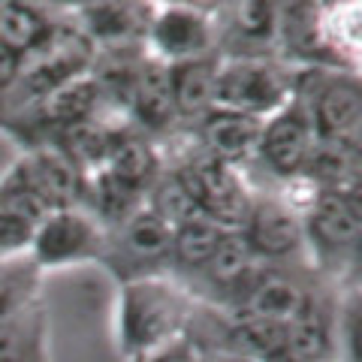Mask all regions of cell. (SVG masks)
Masks as SVG:
<instances>
[{
	"mask_svg": "<svg viewBox=\"0 0 362 362\" xmlns=\"http://www.w3.org/2000/svg\"><path fill=\"white\" fill-rule=\"evenodd\" d=\"M21 173H25L28 185L37 190V197L45 202L49 211L66 209L78 194L76 163L66 160L64 154H37Z\"/></svg>",
	"mask_w": 362,
	"mask_h": 362,
	"instance_id": "14",
	"label": "cell"
},
{
	"mask_svg": "<svg viewBox=\"0 0 362 362\" xmlns=\"http://www.w3.org/2000/svg\"><path fill=\"white\" fill-rule=\"evenodd\" d=\"M263 124L254 115L233 109H211L202 121V142L209 148V157L221 163H239L259 145Z\"/></svg>",
	"mask_w": 362,
	"mask_h": 362,
	"instance_id": "5",
	"label": "cell"
},
{
	"mask_svg": "<svg viewBox=\"0 0 362 362\" xmlns=\"http://www.w3.org/2000/svg\"><path fill=\"white\" fill-rule=\"evenodd\" d=\"M223 233L226 226L214 223L206 214H197V218H190L173 230V251L185 266H206L214 247L221 245Z\"/></svg>",
	"mask_w": 362,
	"mask_h": 362,
	"instance_id": "18",
	"label": "cell"
},
{
	"mask_svg": "<svg viewBox=\"0 0 362 362\" xmlns=\"http://www.w3.org/2000/svg\"><path fill=\"white\" fill-rule=\"evenodd\" d=\"M88 16H90V30L100 33V37H124L130 30L127 13L118 6H97Z\"/></svg>",
	"mask_w": 362,
	"mask_h": 362,
	"instance_id": "30",
	"label": "cell"
},
{
	"mask_svg": "<svg viewBox=\"0 0 362 362\" xmlns=\"http://www.w3.org/2000/svg\"><path fill=\"white\" fill-rule=\"evenodd\" d=\"M311 299L305 296V290L284 275H257L254 281H247V293L242 308L247 317H263V320L275 323H290L308 308Z\"/></svg>",
	"mask_w": 362,
	"mask_h": 362,
	"instance_id": "9",
	"label": "cell"
},
{
	"mask_svg": "<svg viewBox=\"0 0 362 362\" xmlns=\"http://www.w3.org/2000/svg\"><path fill=\"white\" fill-rule=\"evenodd\" d=\"M18 61H21V54L13 52L4 40H0V90L18 76Z\"/></svg>",
	"mask_w": 362,
	"mask_h": 362,
	"instance_id": "33",
	"label": "cell"
},
{
	"mask_svg": "<svg viewBox=\"0 0 362 362\" xmlns=\"http://www.w3.org/2000/svg\"><path fill=\"white\" fill-rule=\"evenodd\" d=\"M178 178L187 187L190 199L197 202L199 214H206L221 226L245 223L247 211H251V199H247L242 178L233 173L230 163L202 157V160H194L181 169Z\"/></svg>",
	"mask_w": 362,
	"mask_h": 362,
	"instance_id": "2",
	"label": "cell"
},
{
	"mask_svg": "<svg viewBox=\"0 0 362 362\" xmlns=\"http://www.w3.org/2000/svg\"><path fill=\"white\" fill-rule=\"evenodd\" d=\"M254 251L251 245H247V239L242 233H223L221 245L214 247L211 259L206 263L209 275L218 281V284H226V287H235L242 284V281L247 278V272H251V263H254Z\"/></svg>",
	"mask_w": 362,
	"mask_h": 362,
	"instance_id": "22",
	"label": "cell"
},
{
	"mask_svg": "<svg viewBox=\"0 0 362 362\" xmlns=\"http://www.w3.org/2000/svg\"><path fill=\"white\" fill-rule=\"evenodd\" d=\"M359 121H362V100H359V88L354 82L338 78V82H329L317 94L314 133L320 139L356 145Z\"/></svg>",
	"mask_w": 362,
	"mask_h": 362,
	"instance_id": "6",
	"label": "cell"
},
{
	"mask_svg": "<svg viewBox=\"0 0 362 362\" xmlns=\"http://www.w3.org/2000/svg\"><path fill=\"white\" fill-rule=\"evenodd\" d=\"M136 194H139V190L127 187L112 173H103L97 181V206L103 214H109V218H127L133 202H136Z\"/></svg>",
	"mask_w": 362,
	"mask_h": 362,
	"instance_id": "27",
	"label": "cell"
},
{
	"mask_svg": "<svg viewBox=\"0 0 362 362\" xmlns=\"http://www.w3.org/2000/svg\"><path fill=\"white\" fill-rule=\"evenodd\" d=\"M314 139H317V133H314L311 118L296 109H287L259 130L257 148L263 151V157L275 173L293 175V173H302L305 157H308Z\"/></svg>",
	"mask_w": 362,
	"mask_h": 362,
	"instance_id": "4",
	"label": "cell"
},
{
	"mask_svg": "<svg viewBox=\"0 0 362 362\" xmlns=\"http://www.w3.org/2000/svg\"><path fill=\"white\" fill-rule=\"evenodd\" d=\"M302 173L320 185V190H350L356 185L359 173V151L356 145L320 139L317 136L308 157H305Z\"/></svg>",
	"mask_w": 362,
	"mask_h": 362,
	"instance_id": "13",
	"label": "cell"
},
{
	"mask_svg": "<svg viewBox=\"0 0 362 362\" xmlns=\"http://www.w3.org/2000/svg\"><path fill=\"white\" fill-rule=\"evenodd\" d=\"M214 85H218V66L211 61H178L169 70V90H173L175 115H209L214 106Z\"/></svg>",
	"mask_w": 362,
	"mask_h": 362,
	"instance_id": "11",
	"label": "cell"
},
{
	"mask_svg": "<svg viewBox=\"0 0 362 362\" xmlns=\"http://www.w3.org/2000/svg\"><path fill=\"white\" fill-rule=\"evenodd\" d=\"M235 21L247 40H269L278 25V4L275 0H242Z\"/></svg>",
	"mask_w": 362,
	"mask_h": 362,
	"instance_id": "26",
	"label": "cell"
},
{
	"mask_svg": "<svg viewBox=\"0 0 362 362\" xmlns=\"http://www.w3.org/2000/svg\"><path fill=\"white\" fill-rule=\"evenodd\" d=\"M287 82L275 66L254 58H239L218 66V85H214V106L245 112L259 118L284 103Z\"/></svg>",
	"mask_w": 362,
	"mask_h": 362,
	"instance_id": "3",
	"label": "cell"
},
{
	"mask_svg": "<svg viewBox=\"0 0 362 362\" xmlns=\"http://www.w3.org/2000/svg\"><path fill=\"white\" fill-rule=\"evenodd\" d=\"M151 40L166 58H173L178 64V61L197 58L199 49H206L209 28L199 13L175 6V9H166L163 16H157L151 28Z\"/></svg>",
	"mask_w": 362,
	"mask_h": 362,
	"instance_id": "12",
	"label": "cell"
},
{
	"mask_svg": "<svg viewBox=\"0 0 362 362\" xmlns=\"http://www.w3.org/2000/svg\"><path fill=\"white\" fill-rule=\"evenodd\" d=\"M94 239V230L85 218L78 214L58 209L37 223L33 230V245H37V257L42 263H64V259H73L85 251Z\"/></svg>",
	"mask_w": 362,
	"mask_h": 362,
	"instance_id": "10",
	"label": "cell"
},
{
	"mask_svg": "<svg viewBox=\"0 0 362 362\" xmlns=\"http://www.w3.org/2000/svg\"><path fill=\"white\" fill-rule=\"evenodd\" d=\"M0 362H28V347L13 326L0 323Z\"/></svg>",
	"mask_w": 362,
	"mask_h": 362,
	"instance_id": "32",
	"label": "cell"
},
{
	"mask_svg": "<svg viewBox=\"0 0 362 362\" xmlns=\"http://www.w3.org/2000/svg\"><path fill=\"white\" fill-rule=\"evenodd\" d=\"M151 211L169 226V230H175V226H181L185 221H190V218H197V214H199L197 202L190 199L187 187L181 185L178 175H169V178H163L160 185H157Z\"/></svg>",
	"mask_w": 362,
	"mask_h": 362,
	"instance_id": "24",
	"label": "cell"
},
{
	"mask_svg": "<svg viewBox=\"0 0 362 362\" xmlns=\"http://www.w3.org/2000/svg\"><path fill=\"white\" fill-rule=\"evenodd\" d=\"M130 106L145 127L160 130L175 118L173 90H169V70L157 64H148L136 70L133 88H130Z\"/></svg>",
	"mask_w": 362,
	"mask_h": 362,
	"instance_id": "15",
	"label": "cell"
},
{
	"mask_svg": "<svg viewBox=\"0 0 362 362\" xmlns=\"http://www.w3.org/2000/svg\"><path fill=\"white\" fill-rule=\"evenodd\" d=\"M214 362H247V359H239V356H223V359H214Z\"/></svg>",
	"mask_w": 362,
	"mask_h": 362,
	"instance_id": "34",
	"label": "cell"
},
{
	"mask_svg": "<svg viewBox=\"0 0 362 362\" xmlns=\"http://www.w3.org/2000/svg\"><path fill=\"white\" fill-rule=\"evenodd\" d=\"M326 33L335 40V45L347 54L356 52L359 45V6L356 0H347L338 9H332V16L326 18Z\"/></svg>",
	"mask_w": 362,
	"mask_h": 362,
	"instance_id": "28",
	"label": "cell"
},
{
	"mask_svg": "<svg viewBox=\"0 0 362 362\" xmlns=\"http://www.w3.org/2000/svg\"><path fill=\"white\" fill-rule=\"evenodd\" d=\"M242 235L247 239L254 254H266V257L293 254L302 242L299 221L281 202H257V206H251Z\"/></svg>",
	"mask_w": 362,
	"mask_h": 362,
	"instance_id": "8",
	"label": "cell"
},
{
	"mask_svg": "<svg viewBox=\"0 0 362 362\" xmlns=\"http://www.w3.org/2000/svg\"><path fill=\"white\" fill-rule=\"evenodd\" d=\"M33 230H37V226H33L30 221L0 209V254L18 251V247H25L28 242H33Z\"/></svg>",
	"mask_w": 362,
	"mask_h": 362,
	"instance_id": "29",
	"label": "cell"
},
{
	"mask_svg": "<svg viewBox=\"0 0 362 362\" xmlns=\"http://www.w3.org/2000/svg\"><path fill=\"white\" fill-rule=\"evenodd\" d=\"M181 305L175 293L163 284H133L124 296L121 326L130 356H151L173 341L178 329Z\"/></svg>",
	"mask_w": 362,
	"mask_h": 362,
	"instance_id": "1",
	"label": "cell"
},
{
	"mask_svg": "<svg viewBox=\"0 0 362 362\" xmlns=\"http://www.w3.org/2000/svg\"><path fill=\"white\" fill-rule=\"evenodd\" d=\"M106 173H112L118 181H124L127 187L133 190H142L148 181L154 178V169L157 160L151 148L139 139H121V142H112V148L106 154Z\"/></svg>",
	"mask_w": 362,
	"mask_h": 362,
	"instance_id": "20",
	"label": "cell"
},
{
	"mask_svg": "<svg viewBox=\"0 0 362 362\" xmlns=\"http://www.w3.org/2000/svg\"><path fill=\"white\" fill-rule=\"evenodd\" d=\"M287 359L290 362L329 359V329H326V320L314 305H308L296 320L287 323Z\"/></svg>",
	"mask_w": 362,
	"mask_h": 362,
	"instance_id": "17",
	"label": "cell"
},
{
	"mask_svg": "<svg viewBox=\"0 0 362 362\" xmlns=\"http://www.w3.org/2000/svg\"><path fill=\"white\" fill-rule=\"evenodd\" d=\"M64 142H66V160H82V163H90V160H100V157H106L109 148H112V139L106 136L103 127H97V124L90 121H78L73 127H66L64 133Z\"/></svg>",
	"mask_w": 362,
	"mask_h": 362,
	"instance_id": "25",
	"label": "cell"
},
{
	"mask_svg": "<svg viewBox=\"0 0 362 362\" xmlns=\"http://www.w3.org/2000/svg\"><path fill=\"white\" fill-rule=\"evenodd\" d=\"M49 37V25L30 4H6L0 9V40L13 52H33Z\"/></svg>",
	"mask_w": 362,
	"mask_h": 362,
	"instance_id": "19",
	"label": "cell"
},
{
	"mask_svg": "<svg viewBox=\"0 0 362 362\" xmlns=\"http://www.w3.org/2000/svg\"><path fill=\"white\" fill-rule=\"evenodd\" d=\"M97 97H100L97 82L73 76L45 94V118H52L61 127H73V124L90 118V112L97 106Z\"/></svg>",
	"mask_w": 362,
	"mask_h": 362,
	"instance_id": "16",
	"label": "cell"
},
{
	"mask_svg": "<svg viewBox=\"0 0 362 362\" xmlns=\"http://www.w3.org/2000/svg\"><path fill=\"white\" fill-rule=\"evenodd\" d=\"M235 341H239L257 362L266 359H287V326L263 317H247L235 323Z\"/></svg>",
	"mask_w": 362,
	"mask_h": 362,
	"instance_id": "21",
	"label": "cell"
},
{
	"mask_svg": "<svg viewBox=\"0 0 362 362\" xmlns=\"http://www.w3.org/2000/svg\"><path fill=\"white\" fill-rule=\"evenodd\" d=\"M142 362H199V354H197V347L190 341L173 338L169 344H163L160 350H154V354L145 356Z\"/></svg>",
	"mask_w": 362,
	"mask_h": 362,
	"instance_id": "31",
	"label": "cell"
},
{
	"mask_svg": "<svg viewBox=\"0 0 362 362\" xmlns=\"http://www.w3.org/2000/svg\"><path fill=\"white\" fill-rule=\"evenodd\" d=\"M127 247L139 257H160L173 247V230L151 209L136 211L127 221Z\"/></svg>",
	"mask_w": 362,
	"mask_h": 362,
	"instance_id": "23",
	"label": "cell"
},
{
	"mask_svg": "<svg viewBox=\"0 0 362 362\" xmlns=\"http://www.w3.org/2000/svg\"><path fill=\"white\" fill-rule=\"evenodd\" d=\"M4 311H6V302H4V296H0V317H4Z\"/></svg>",
	"mask_w": 362,
	"mask_h": 362,
	"instance_id": "35",
	"label": "cell"
},
{
	"mask_svg": "<svg viewBox=\"0 0 362 362\" xmlns=\"http://www.w3.org/2000/svg\"><path fill=\"white\" fill-rule=\"evenodd\" d=\"M311 230L329 247L354 245L362 230V209L356 190H320L311 202Z\"/></svg>",
	"mask_w": 362,
	"mask_h": 362,
	"instance_id": "7",
	"label": "cell"
}]
</instances>
